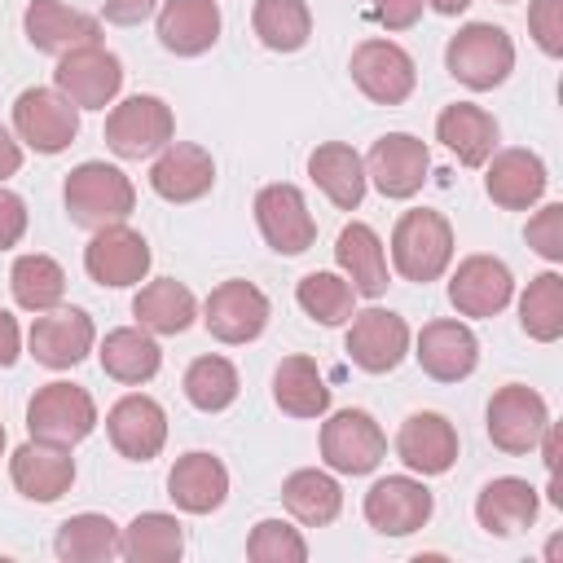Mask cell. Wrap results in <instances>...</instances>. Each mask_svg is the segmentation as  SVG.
I'll list each match as a JSON object with an SVG mask.
<instances>
[{"instance_id":"1","label":"cell","mask_w":563,"mask_h":563,"mask_svg":"<svg viewBox=\"0 0 563 563\" xmlns=\"http://www.w3.org/2000/svg\"><path fill=\"white\" fill-rule=\"evenodd\" d=\"M62 198H66V211L75 224L84 229H106V224H123L136 207V189L132 180L114 167V163H79L66 185H62Z\"/></svg>"},{"instance_id":"2","label":"cell","mask_w":563,"mask_h":563,"mask_svg":"<svg viewBox=\"0 0 563 563\" xmlns=\"http://www.w3.org/2000/svg\"><path fill=\"white\" fill-rule=\"evenodd\" d=\"M453 260V224L431 211V207H418V211H405L391 229V264L405 282H435Z\"/></svg>"},{"instance_id":"3","label":"cell","mask_w":563,"mask_h":563,"mask_svg":"<svg viewBox=\"0 0 563 563\" xmlns=\"http://www.w3.org/2000/svg\"><path fill=\"white\" fill-rule=\"evenodd\" d=\"M444 66L457 84H466L475 92H488V88L506 84V75L515 70V40L493 22H466L449 40Z\"/></svg>"},{"instance_id":"4","label":"cell","mask_w":563,"mask_h":563,"mask_svg":"<svg viewBox=\"0 0 563 563\" xmlns=\"http://www.w3.org/2000/svg\"><path fill=\"white\" fill-rule=\"evenodd\" d=\"M176 136V119H172V106L154 92H136V97H123L110 114H106V145L119 154V158H150L158 154L163 145H172Z\"/></svg>"},{"instance_id":"5","label":"cell","mask_w":563,"mask_h":563,"mask_svg":"<svg viewBox=\"0 0 563 563\" xmlns=\"http://www.w3.org/2000/svg\"><path fill=\"white\" fill-rule=\"evenodd\" d=\"M97 427V405L79 383H44L26 400V431L31 440L48 444H79Z\"/></svg>"},{"instance_id":"6","label":"cell","mask_w":563,"mask_h":563,"mask_svg":"<svg viewBox=\"0 0 563 563\" xmlns=\"http://www.w3.org/2000/svg\"><path fill=\"white\" fill-rule=\"evenodd\" d=\"M484 427H488V440L493 449L501 453H532L541 431L550 427V409H545V396L532 391L528 383H506L493 391L488 400V413H484Z\"/></svg>"},{"instance_id":"7","label":"cell","mask_w":563,"mask_h":563,"mask_svg":"<svg viewBox=\"0 0 563 563\" xmlns=\"http://www.w3.org/2000/svg\"><path fill=\"white\" fill-rule=\"evenodd\" d=\"M387 457V435L365 409H339L321 422V462L339 475H369Z\"/></svg>"},{"instance_id":"8","label":"cell","mask_w":563,"mask_h":563,"mask_svg":"<svg viewBox=\"0 0 563 563\" xmlns=\"http://www.w3.org/2000/svg\"><path fill=\"white\" fill-rule=\"evenodd\" d=\"M13 132L35 154H62L79 136V106L57 88H22L13 101Z\"/></svg>"},{"instance_id":"9","label":"cell","mask_w":563,"mask_h":563,"mask_svg":"<svg viewBox=\"0 0 563 563\" xmlns=\"http://www.w3.org/2000/svg\"><path fill=\"white\" fill-rule=\"evenodd\" d=\"M53 84H57V92L70 106H79V110H106L119 97V88H123V62L110 48L88 44V48H75V53H66L57 62Z\"/></svg>"},{"instance_id":"10","label":"cell","mask_w":563,"mask_h":563,"mask_svg":"<svg viewBox=\"0 0 563 563\" xmlns=\"http://www.w3.org/2000/svg\"><path fill=\"white\" fill-rule=\"evenodd\" d=\"M255 224L277 255H303L317 242V220L303 202V189L286 180L264 185L255 194Z\"/></svg>"},{"instance_id":"11","label":"cell","mask_w":563,"mask_h":563,"mask_svg":"<svg viewBox=\"0 0 563 563\" xmlns=\"http://www.w3.org/2000/svg\"><path fill=\"white\" fill-rule=\"evenodd\" d=\"M427 172H431V150L409 132H387L365 154V180H374V189L396 202L413 198L422 189Z\"/></svg>"},{"instance_id":"12","label":"cell","mask_w":563,"mask_h":563,"mask_svg":"<svg viewBox=\"0 0 563 563\" xmlns=\"http://www.w3.org/2000/svg\"><path fill=\"white\" fill-rule=\"evenodd\" d=\"M202 325L211 339L220 343H251L264 334L268 325V295L242 277L220 282L207 299H202Z\"/></svg>"},{"instance_id":"13","label":"cell","mask_w":563,"mask_h":563,"mask_svg":"<svg viewBox=\"0 0 563 563\" xmlns=\"http://www.w3.org/2000/svg\"><path fill=\"white\" fill-rule=\"evenodd\" d=\"M343 347H347V356H352L356 369H365V374H391L405 361V352H409V325L391 308H365V312H352V325H347Z\"/></svg>"},{"instance_id":"14","label":"cell","mask_w":563,"mask_h":563,"mask_svg":"<svg viewBox=\"0 0 563 563\" xmlns=\"http://www.w3.org/2000/svg\"><path fill=\"white\" fill-rule=\"evenodd\" d=\"M431 510H435V497L413 475H387L365 493V523L383 537H409L427 528Z\"/></svg>"},{"instance_id":"15","label":"cell","mask_w":563,"mask_h":563,"mask_svg":"<svg viewBox=\"0 0 563 563\" xmlns=\"http://www.w3.org/2000/svg\"><path fill=\"white\" fill-rule=\"evenodd\" d=\"M84 268L97 286H110V290L136 286L150 273V242L128 224L92 229V242L84 246Z\"/></svg>"},{"instance_id":"16","label":"cell","mask_w":563,"mask_h":563,"mask_svg":"<svg viewBox=\"0 0 563 563\" xmlns=\"http://www.w3.org/2000/svg\"><path fill=\"white\" fill-rule=\"evenodd\" d=\"M347 70H352L356 88L369 101H378V106H400L413 92V84H418L413 57L400 44H391V40H365V44H356Z\"/></svg>"},{"instance_id":"17","label":"cell","mask_w":563,"mask_h":563,"mask_svg":"<svg viewBox=\"0 0 563 563\" xmlns=\"http://www.w3.org/2000/svg\"><path fill=\"white\" fill-rule=\"evenodd\" d=\"M106 435L110 444L128 457V462H150L163 453L167 444V413L154 396H141V391H128L110 405L106 413Z\"/></svg>"},{"instance_id":"18","label":"cell","mask_w":563,"mask_h":563,"mask_svg":"<svg viewBox=\"0 0 563 563\" xmlns=\"http://www.w3.org/2000/svg\"><path fill=\"white\" fill-rule=\"evenodd\" d=\"M26 343H31V356L40 365L70 369L92 352L97 330H92V317L84 308H48V312H35Z\"/></svg>"},{"instance_id":"19","label":"cell","mask_w":563,"mask_h":563,"mask_svg":"<svg viewBox=\"0 0 563 563\" xmlns=\"http://www.w3.org/2000/svg\"><path fill=\"white\" fill-rule=\"evenodd\" d=\"M22 31H26L31 48L53 53V57L101 44V22L92 13H79L70 4H62V0H31L26 13H22Z\"/></svg>"},{"instance_id":"20","label":"cell","mask_w":563,"mask_h":563,"mask_svg":"<svg viewBox=\"0 0 563 563\" xmlns=\"http://www.w3.org/2000/svg\"><path fill=\"white\" fill-rule=\"evenodd\" d=\"M515 295V277L497 255H466L449 277V303L462 317H497Z\"/></svg>"},{"instance_id":"21","label":"cell","mask_w":563,"mask_h":563,"mask_svg":"<svg viewBox=\"0 0 563 563\" xmlns=\"http://www.w3.org/2000/svg\"><path fill=\"white\" fill-rule=\"evenodd\" d=\"M413 356H418V365H422L427 378H435V383H462L479 365V339L462 321H449V317L444 321H427L418 330Z\"/></svg>"},{"instance_id":"22","label":"cell","mask_w":563,"mask_h":563,"mask_svg":"<svg viewBox=\"0 0 563 563\" xmlns=\"http://www.w3.org/2000/svg\"><path fill=\"white\" fill-rule=\"evenodd\" d=\"M9 479L26 501H57L62 493H70L75 484V457L66 444H48V440H26L13 457H9Z\"/></svg>"},{"instance_id":"23","label":"cell","mask_w":563,"mask_h":563,"mask_svg":"<svg viewBox=\"0 0 563 563\" xmlns=\"http://www.w3.org/2000/svg\"><path fill=\"white\" fill-rule=\"evenodd\" d=\"M396 457L413 471V475H444L457 462V431L444 413L418 409L400 422L396 435Z\"/></svg>"},{"instance_id":"24","label":"cell","mask_w":563,"mask_h":563,"mask_svg":"<svg viewBox=\"0 0 563 563\" xmlns=\"http://www.w3.org/2000/svg\"><path fill=\"white\" fill-rule=\"evenodd\" d=\"M150 185L167 202H198L216 185V158L202 145L172 141V145L158 150V158L150 167Z\"/></svg>"},{"instance_id":"25","label":"cell","mask_w":563,"mask_h":563,"mask_svg":"<svg viewBox=\"0 0 563 563\" xmlns=\"http://www.w3.org/2000/svg\"><path fill=\"white\" fill-rule=\"evenodd\" d=\"M550 176L541 154L532 150H501L488 154V172H484V194L501 207V211H528L532 202H541Z\"/></svg>"},{"instance_id":"26","label":"cell","mask_w":563,"mask_h":563,"mask_svg":"<svg viewBox=\"0 0 563 563\" xmlns=\"http://www.w3.org/2000/svg\"><path fill=\"white\" fill-rule=\"evenodd\" d=\"M167 497L185 515H211V510H220L224 497H229V471H224V462L216 453H202V449L176 457V466L167 471Z\"/></svg>"},{"instance_id":"27","label":"cell","mask_w":563,"mask_h":563,"mask_svg":"<svg viewBox=\"0 0 563 563\" xmlns=\"http://www.w3.org/2000/svg\"><path fill=\"white\" fill-rule=\"evenodd\" d=\"M537 510H541V497H537V488H532L528 479H519V475H497V479H488V484L479 488V497H475V519H479V528L493 532V537H515V532L532 528V523H537Z\"/></svg>"},{"instance_id":"28","label":"cell","mask_w":563,"mask_h":563,"mask_svg":"<svg viewBox=\"0 0 563 563\" xmlns=\"http://www.w3.org/2000/svg\"><path fill=\"white\" fill-rule=\"evenodd\" d=\"M220 40V4L216 0H163L158 9V44L176 57H198Z\"/></svg>"},{"instance_id":"29","label":"cell","mask_w":563,"mask_h":563,"mask_svg":"<svg viewBox=\"0 0 563 563\" xmlns=\"http://www.w3.org/2000/svg\"><path fill=\"white\" fill-rule=\"evenodd\" d=\"M435 141H444V150H453L462 167H484L497 150V119L484 106L453 101L435 119Z\"/></svg>"},{"instance_id":"30","label":"cell","mask_w":563,"mask_h":563,"mask_svg":"<svg viewBox=\"0 0 563 563\" xmlns=\"http://www.w3.org/2000/svg\"><path fill=\"white\" fill-rule=\"evenodd\" d=\"M308 176H312V185L339 207V211H356L361 207V198H365V158L352 150V145H343V141H325V145H317L312 154H308Z\"/></svg>"},{"instance_id":"31","label":"cell","mask_w":563,"mask_h":563,"mask_svg":"<svg viewBox=\"0 0 563 563\" xmlns=\"http://www.w3.org/2000/svg\"><path fill=\"white\" fill-rule=\"evenodd\" d=\"M334 260H339V268L352 282L356 295L378 299L387 290V251H383V238L369 224H361V220L343 224L339 238H334Z\"/></svg>"},{"instance_id":"32","label":"cell","mask_w":563,"mask_h":563,"mask_svg":"<svg viewBox=\"0 0 563 563\" xmlns=\"http://www.w3.org/2000/svg\"><path fill=\"white\" fill-rule=\"evenodd\" d=\"M132 317L141 330L150 334H185L198 317V299L185 282L176 277H158V282H145L132 299Z\"/></svg>"},{"instance_id":"33","label":"cell","mask_w":563,"mask_h":563,"mask_svg":"<svg viewBox=\"0 0 563 563\" xmlns=\"http://www.w3.org/2000/svg\"><path fill=\"white\" fill-rule=\"evenodd\" d=\"M97 361H101V369H106L114 383L136 387V383H150V378L158 374L163 347L154 343L150 330H141V325H119V330H110V334L101 339Z\"/></svg>"},{"instance_id":"34","label":"cell","mask_w":563,"mask_h":563,"mask_svg":"<svg viewBox=\"0 0 563 563\" xmlns=\"http://www.w3.org/2000/svg\"><path fill=\"white\" fill-rule=\"evenodd\" d=\"M53 550L62 563H110V559H123V532L110 515L84 510L57 528Z\"/></svg>"},{"instance_id":"35","label":"cell","mask_w":563,"mask_h":563,"mask_svg":"<svg viewBox=\"0 0 563 563\" xmlns=\"http://www.w3.org/2000/svg\"><path fill=\"white\" fill-rule=\"evenodd\" d=\"M273 400L290 418H321L330 409V387H325V374L317 369V361L282 356L273 369Z\"/></svg>"},{"instance_id":"36","label":"cell","mask_w":563,"mask_h":563,"mask_svg":"<svg viewBox=\"0 0 563 563\" xmlns=\"http://www.w3.org/2000/svg\"><path fill=\"white\" fill-rule=\"evenodd\" d=\"M282 506L303 523V528H325L339 519L343 510V488L334 475L317 471V466H303V471H290L286 484H282Z\"/></svg>"},{"instance_id":"37","label":"cell","mask_w":563,"mask_h":563,"mask_svg":"<svg viewBox=\"0 0 563 563\" xmlns=\"http://www.w3.org/2000/svg\"><path fill=\"white\" fill-rule=\"evenodd\" d=\"M185 554V528L176 515L145 510L123 528V559L132 563H172Z\"/></svg>"},{"instance_id":"38","label":"cell","mask_w":563,"mask_h":563,"mask_svg":"<svg viewBox=\"0 0 563 563\" xmlns=\"http://www.w3.org/2000/svg\"><path fill=\"white\" fill-rule=\"evenodd\" d=\"M9 290H13L18 308L48 312L66 295V273H62V264L53 255H40V251L35 255H18L13 268H9Z\"/></svg>"},{"instance_id":"39","label":"cell","mask_w":563,"mask_h":563,"mask_svg":"<svg viewBox=\"0 0 563 563\" xmlns=\"http://www.w3.org/2000/svg\"><path fill=\"white\" fill-rule=\"evenodd\" d=\"M251 26L260 35L264 48L273 53H295L308 44L312 35V13L303 0H255V13H251Z\"/></svg>"},{"instance_id":"40","label":"cell","mask_w":563,"mask_h":563,"mask_svg":"<svg viewBox=\"0 0 563 563\" xmlns=\"http://www.w3.org/2000/svg\"><path fill=\"white\" fill-rule=\"evenodd\" d=\"M519 325L537 343H554L563 334V277L537 273L519 299Z\"/></svg>"},{"instance_id":"41","label":"cell","mask_w":563,"mask_h":563,"mask_svg":"<svg viewBox=\"0 0 563 563\" xmlns=\"http://www.w3.org/2000/svg\"><path fill=\"white\" fill-rule=\"evenodd\" d=\"M295 299H299V308H303L312 321H321V325H343V321H352V312H356V290H352V282L339 277V273H308V277H299Z\"/></svg>"},{"instance_id":"42","label":"cell","mask_w":563,"mask_h":563,"mask_svg":"<svg viewBox=\"0 0 563 563\" xmlns=\"http://www.w3.org/2000/svg\"><path fill=\"white\" fill-rule=\"evenodd\" d=\"M238 369H233V361H224V356H198V361H189V369H185V400L194 405V409H202V413H220V409H229L233 400H238Z\"/></svg>"},{"instance_id":"43","label":"cell","mask_w":563,"mask_h":563,"mask_svg":"<svg viewBox=\"0 0 563 563\" xmlns=\"http://www.w3.org/2000/svg\"><path fill=\"white\" fill-rule=\"evenodd\" d=\"M246 559L251 563H303L308 541L286 519H260L246 537Z\"/></svg>"},{"instance_id":"44","label":"cell","mask_w":563,"mask_h":563,"mask_svg":"<svg viewBox=\"0 0 563 563\" xmlns=\"http://www.w3.org/2000/svg\"><path fill=\"white\" fill-rule=\"evenodd\" d=\"M523 238H528V246H532L541 260L559 264V260H563V202H545V207L528 220Z\"/></svg>"},{"instance_id":"45","label":"cell","mask_w":563,"mask_h":563,"mask_svg":"<svg viewBox=\"0 0 563 563\" xmlns=\"http://www.w3.org/2000/svg\"><path fill=\"white\" fill-rule=\"evenodd\" d=\"M528 31L545 57H563V0H532Z\"/></svg>"},{"instance_id":"46","label":"cell","mask_w":563,"mask_h":563,"mask_svg":"<svg viewBox=\"0 0 563 563\" xmlns=\"http://www.w3.org/2000/svg\"><path fill=\"white\" fill-rule=\"evenodd\" d=\"M22 233H26V202H22L13 189L0 185V251L18 246Z\"/></svg>"},{"instance_id":"47","label":"cell","mask_w":563,"mask_h":563,"mask_svg":"<svg viewBox=\"0 0 563 563\" xmlns=\"http://www.w3.org/2000/svg\"><path fill=\"white\" fill-rule=\"evenodd\" d=\"M422 4H427V0H369V13H374L387 31H409V26L422 18Z\"/></svg>"},{"instance_id":"48","label":"cell","mask_w":563,"mask_h":563,"mask_svg":"<svg viewBox=\"0 0 563 563\" xmlns=\"http://www.w3.org/2000/svg\"><path fill=\"white\" fill-rule=\"evenodd\" d=\"M154 4H158V0H106V22H114V26H136V22H145V18L154 13Z\"/></svg>"},{"instance_id":"49","label":"cell","mask_w":563,"mask_h":563,"mask_svg":"<svg viewBox=\"0 0 563 563\" xmlns=\"http://www.w3.org/2000/svg\"><path fill=\"white\" fill-rule=\"evenodd\" d=\"M22 352V330H18V317L0 308V369H9Z\"/></svg>"},{"instance_id":"50","label":"cell","mask_w":563,"mask_h":563,"mask_svg":"<svg viewBox=\"0 0 563 563\" xmlns=\"http://www.w3.org/2000/svg\"><path fill=\"white\" fill-rule=\"evenodd\" d=\"M22 167V141H13V132L0 123V180L13 176Z\"/></svg>"},{"instance_id":"51","label":"cell","mask_w":563,"mask_h":563,"mask_svg":"<svg viewBox=\"0 0 563 563\" xmlns=\"http://www.w3.org/2000/svg\"><path fill=\"white\" fill-rule=\"evenodd\" d=\"M435 13H444V18H457V13H466V4L471 0H427Z\"/></svg>"},{"instance_id":"52","label":"cell","mask_w":563,"mask_h":563,"mask_svg":"<svg viewBox=\"0 0 563 563\" xmlns=\"http://www.w3.org/2000/svg\"><path fill=\"white\" fill-rule=\"evenodd\" d=\"M0 453H4V422H0Z\"/></svg>"},{"instance_id":"53","label":"cell","mask_w":563,"mask_h":563,"mask_svg":"<svg viewBox=\"0 0 563 563\" xmlns=\"http://www.w3.org/2000/svg\"><path fill=\"white\" fill-rule=\"evenodd\" d=\"M501 4H510V0H501Z\"/></svg>"}]
</instances>
